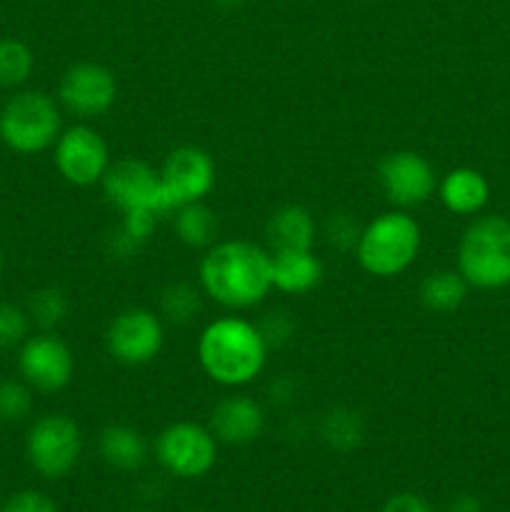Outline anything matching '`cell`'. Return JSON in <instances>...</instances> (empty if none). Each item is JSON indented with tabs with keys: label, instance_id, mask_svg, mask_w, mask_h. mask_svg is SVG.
Instances as JSON below:
<instances>
[{
	"label": "cell",
	"instance_id": "26",
	"mask_svg": "<svg viewBox=\"0 0 510 512\" xmlns=\"http://www.w3.org/2000/svg\"><path fill=\"white\" fill-rule=\"evenodd\" d=\"M33 410V388L20 380H0V420L20 423Z\"/></svg>",
	"mask_w": 510,
	"mask_h": 512
},
{
	"label": "cell",
	"instance_id": "32",
	"mask_svg": "<svg viewBox=\"0 0 510 512\" xmlns=\"http://www.w3.org/2000/svg\"><path fill=\"white\" fill-rule=\"evenodd\" d=\"M448 512H483V505H480V500L475 495H458L448 505Z\"/></svg>",
	"mask_w": 510,
	"mask_h": 512
},
{
	"label": "cell",
	"instance_id": "25",
	"mask_svg": "<svg viewBox=\"0 0 510 512\" xmlns=\"http://www.w3.org/2000/svg\"><path fill=\"white\" fill-rule=\"evenodd\" d=\"M160 318L173 325H188L200 310V290L190 283H170L158 300Z\"/></svg>",
	"mask_w": 510,
	"mask_h": 512
},
{
	"label": "cell",
	"instance_id": "21",
	"mask_svg": "<svg viewBox=\"0 0 510 512\" xmlns=\"http://www.w3.org/2000/svg\"><path fill=\"white\" fill-rule=\"evenodd\" d=\"M173 230L175 238L193 250H208L210 245L218 243V218L203 200L175 208Z\"/></svg>",
	"mask_w": 510,
	"mask_h": 512
},
{
	"label": "cell",
	"instance_id": "20",
	"mask_svg": "<svg viewBox=\"0 0 510 512\" xmlns=\"http://www.w3.org/2000/svg\"><path fill=\"white\" fill-rule=\"evenodd\" d=\"M468 288L470 285L465 283V278L458 270H433L420 283L418 298L428 313L448 315L455 313L465 303Z\"/></svg>",
	"mask_w": 510,
	"mask_h": 512
},
{
	"label": "cell",
	"instance_id": "16",
	"mask_svg": "<svg viewBox=\"0 0 510 512\" xmlns=\"http://www.w3.org/2000/svg\"><path fill=\"white\" fill-rule=\"evenodd\" d=\"M273 290L283 295H308L323 280V263L313 250H270Z\"/></svg>",
	"mask_w": 510,
	"mask_h": 512
},
{
	"label": "cell",
	"instance_id": "10",
	"mask_svg": "<svg viewBox=\"0 0 510 512\" xmlns=\"http://www.w3.org/2000/svg\"><path fill=\"white\" fill-rule=\"evenodd\" d=\"M375 175L385 200L393 208H418L438 193V173L433 163L415 150H393L383 155Z\"/></svg>",
	"mask_w": 510,
	"mask_h": 512
},
{
	"label": "cell",
	"instance_id": "9",
	"mask_svg": "<svg viewBox=\"0 0 510 512\" xmlns=\"http://www.w3.org/2000/svg\"><path fill=\"white\" fill-rule=\"evenodd\" d=\"M165 345V325L155 310L125 308L105 328V350L120 365L153 363Z\"/></svg>",
	"mask_w": 510,
	"mask_h": 512
},
{
	"label": "cell",
	"instance_id": "31",
	"mask_svg": "<svg viewBox=\"0 0 510 512\" xmlns=\"http://www.w3.org/2000/svg\"><path fill=\"white\" fill-rule=\"evenodd\" d=\"M383 512H435L433 505L418 493H398L385 500Z\"/></svg>",
	"mask_w": 510,
	"mask_h": 512
},
{
	"label": "cell",
	"instance_id": "19",
	"mask_svg": "<svg viewBox=\"0 0 510 512\" xmlns=\"http://www.w3.org/2000/svg\"><path fill=\"white\" fill-rule=\"evenodd\" d=\"M98 450L100 458L120 473H135L143 468L145 458H148V445H145L143 435L130 425L120 423L103 428L98 438Z\"/></svg>",
	"mask_w": 510,
	"mask_h": 512
},
{
	"label": "cell",
	"instance_id": "7",
	"mask_svg": "<svg viewBox=\"0 0 510 512\" xmlns=\"http://www.w3.org/2000/svg\"><path fill=\"white\" fill-rule=\"evenodd\" d=\"M155 458L163 465V470H168L175 478H203L218 460V440L210 433L208 425L178 420L160 430L155 438Z\"/></svg>",
	"mask_w": 510,
	"mask_h": 512
},
{
	"label": "cell",
	"instance_id": "12",
	"mask_svg": "<svg viewBox=\"0 0 510 512\" xmlns=\"http://www.w3.org/2000/svg\"><path fill=\"white\" fill-rule=\"evenodd\" d=\"M18 373L38 393H60L75 375V355L55 330H40L20 343Z\"/></svg>",
	"mask_w": 510,
	"mask_h": 512
},
{
	"label": "cell",
	"instance_id": "18",
	"mask_svg": "<svg viewBox=\"0 0 510 512\" xmlns=\"http://www.w3.org/2000/svg\"><path fill=\"white\" fill-rule=\"evenodd\" d=\"M438 198L453 215H478L488 205L490 185L475 168H453L438 180Z\"/></svg>",
	"mask_w": 510,
	"mask_h": 512
},
{
	"label": "cell",
	"instance_id": "11",
	"mask_svg": "<svg viewBox=\"0 0 510 512\" xmlns=\"http://www.w3.org/2000/svg\"><path fill=\"white\" fill-rule=\"evenodd\" d=\"M53 163L65 183L75 188H93L100 185L105 170L110 168L108 143L88 123H75L55 140Z\"/></svg>",
	"mask_w": 510,
	"mask_h": 512
},
{
	"label": "cell",
	"instance_id": "34",
	"mask_svg": "<svg viewBox=\"0 0 510 512\" xmlns=\"http://www.w3.org/2000/svg\"><path fill=\"white\" fill-rule=\"evenodd\" d=\"M0 273H3V253H0Z\"/></svg>",
	"mask_w": 510,
	"mask_h": 512
},
{
	"label": "cell",
	"instance_id": "14",
	"mask_svg": "<svg viewBox=\"0 0 510 512\" xmlns=\"http://www.w3.org/2000/svg\"><path fill=\"white\" fill-rule=\"evenodd\" d=\"M160 183L170 205V215L180 205L200 203L215 188L213 155L198 145H180L170 150L160 168Z\"/></svg>",
	"mask_w": 510,
	"mask_h": 512
},
{
	"label": "cell",
	"instance_id": "30",
	"mask_svg": "<svg viewBox=\"0 0 510 512\" xmlns=\"http://www.w3.org/2000/svg\"><path fill=\"white\" fill-rule=\"evenodd\" d=\"M258 328L270 348H273V345H283L285 340L290 338V333H293V325H290L288 315L285 313H268V318H265L263 323H258Z\"/></svg>",
	"mask_w": 510,
	"mask_h": 512
},
{
	"label": "cell",
	"instance_id": "4",
	"mask_svg": "<svg viewBox=\"0 0 510 512\" xmlns=\"http://www.w3.org/2000/svg\"><path fill=\"white\" fill-rule=\"evenodd\" d=\"M458 273L470 288L500 290L510 285V220L483 215L465 228L458 245Z\"/></svg>",
	"mask_w": 510,
	"mask_h": 512
},
{
	"label": "cell",
	"instance_id": "15",
	"mask_svg": "<svg viewBox=\"0 0 510 512\" xmlns=\"http://www.w3.org/2000/svg\"><path fill=\"white\" fill-rule=\"evenodd\" d=\"M208 428L218 443L250 445L263 435L265 410L253 395L230 393L210 410Z\"/></svg>",
	"mask_w": 510,
	"mask_h": 512
},
{
	"label": "cell",
	"instance_id": "1",
	"mask_svg": "<svg viewBox=\"0 0 510 512\" xmlns=\"http://www.w3.org/2000/svg\"><path fill=\"white\" fill-rule=\"evenodd\" d=\"M198 283L220 308L253 310L273 290V255L250 240H218L200 258Z\"/></svg>",
	"mask_w": 510,
	"mask_h": 512
},
{
	"label": "cell",
	"instance_id": "29",
	"mask_svg": "<svg viewBox=\"0 0 510 512\" xmlns=\"http://www.w3.org/2000/svg\"><path fill=\"white\" fill-rule=\"evenodd\" d=\"M0 512H58V508H55V503L45 493L23 490V493H15Z\"/></svg>",
	"mask_w": 510,
	"mask_h": 512
},
{
	"label": "cell",
	"instance_id": "2",
	"mask_svg": "<svg viewBox=\"0 0 510 512\" xmlns=\"http://www.w3.org/2000/svg\"><path fill=\"white\" fill-rule=\"evenodd\" d=\"M195 353L208 380L220 388L240 390L260 378L270 345L258 323L240 315H220L200 330Z\"/></svg>",
	"mask_w": 510,
	"mask_h": 512
},
{
	"label": "cell",
	"instance_id": "13",
	"mask_svg": "<svg viewBox=\"0 0 510 512\" xmlns=\"http://www.w3.org/2000/svg\"><path fill=\"white\" fill-rule=\"evenodd\" d=\"M118 100V78L113 70L95 60H80L63 73L58 83V103L80 120L108 113Z\"/></svg>",
	"mask_w": 510,
	"mask_h": 512
},
{
	"label": "cell",
	"instance_id": "33",
	"mask_svg": "<svg viewBox=\"0 0 510 512\" xmlns=\"http://www.w3.org/2000/svg\"><path fill=\"white\" fill-rule=\"evenodd\" d=\"M215 5H220V8H238V5H243L245 0H213Z\"/></svg>",
	"mask_w": 510,
	"mask_h": 512
},
{
	"label": "cell",
	"instance_id": "8",
	"mask_svg": "<svg viewBox=\"0 0 510 512\" xmlns=\"http://www.w3.org/2000/svg\"><path fill=\"white\" fill-rule=\"evenodd\" d=\"M103 195L120 215L130 210H153L160 218L170 215V205L165 200L160 170L140 158H120L105 170Z\"/></svg>",
	"mask_w": 510,
	"mask_h": 512
},
{
	"label": "cell",
	"instance_id": "27",
	"mask_svg": "<svg viewBox=\"0 0 510 512\" xmlns=\"http://www.w3.org/2000/svg\"><path fill=\"white\" fill-rule=\"evenodd\" d=\"M360 230L363 228L358 225V220H355L350 213H343V210H338V213H330L328 220H325V225H323V235H325V240H328V245L330 248L340 250V253H355Z\"/></svg>",
	"mask_w": 510,
	"mask_h": 512
},
{
	"label": "cell",
	"instance_id": "28",
	"mask_svg": "<svg viewBox=\"0 0 510 512\" xmlns=\"http://www.w3.org/2000/svg\"><path fill=\"white\" fill-rule=\"evenodd\" d=\"M28 330V310L15 303H3L0 300V350L20 348V343L28 338Z\"/></svg>",
	"mask_w": 510,
	"mask_h": 512
},
{
	"label": "cell",
	"instance_id": "22",
	"mask_svg": "<svg viewBox=\"0 0 510 512\" xmlns=\"http://www.w3.org/2000/svg\"><path fill=\"white\" fill-rule=\"evenodd\" d=\"M363 435V418H360L358 410L345 408V405H335L320 420V438L335 453H353L363 443Z\"/></svg>",
	"mask_w": 510,
	"mask_h": 512
},
{
	"label": "cell",
	"instance_id": "6",
	"mask_svg": "<svg viewBox=\"0 0 510 512\" xmlns=\"http://www.w3.org/2000/svg\"><path fill=\"white\" fill-rule=\"evenodd\" d=\"M83 453L80 425L65 413L40 415L25 435V455L40 478L60 480L78 465Z\"/></svg>",
	"mask_w": 510,
	"mask_h": 512
},
{
	"label": "cell",
	"instance_id": "3",
	"mask_svg": "<svg viewBox=\"0 0 510 512\" xmlns=\"http://www.w3.org/2000/svg\"><path fill=\"white\" fill-rule=\"evenodd\" d=\"M423 245L420 223L408 210H385L360 230L355 258L360 268L380 280L398 278L418 260Z\"/></svg>",
	"mask_w": 510,
	"mask_h": 512
},
{
	"label": "cell",
	"instance_id": "5",
	"mask_svg": "<svg viewBox=\"0 0 510 512\" xmlns=\"http://www.w3.org/2000/svg\"><path fill=\"white\" fill-rule=\"evenodd\" d=\"M63 133L60 103L43 90H18L0 108V140L18 155L53 148Z\"/></svg>",
	"mask_w": 510,
	"mask_h": 512
},
{
	"label": "cell",
	"instance_id": "24",
	"mask_svg": "<svg viewBox=\"0 0 510 512\" xmlns=\"http://www.w3.org/2000/svg\"><path fill=\"white\" fill-rule=\"evenodd\" d=\"M25 310H28L30 323L38 325L40 330H55L65 318H68L70 303L63 288L48 285V288H40L30 295L28 308Z\"/></svg>",
	"mask_w": 510,
	"mask_h": 512
},
{
	"label": "cell",
	"instance_id": "35",
	"mask_svg": "<svg viewBox=\"0 0 510 512\" xmlns=\"http://www.w3.org/2000/svg\"><path fill=\"white\" fill-rule=\"evenodd\" d=\"M140 512H143V510H140Z\"/></svg>",
	"mask_w": 510,
	"mask_h": 512
},
{
	"label": "cell",
	"instance_id": "23",
	"mask_svg": "<svg viewBox=\"0 0 510 512\" xmlns=\"http://www.w3.org/2000/svg\"><path fill=\"white\" fill-rule=\"evenodd\" d=\"M35 68V55L23 40L0 38V88H20Z\"/></svg>",
	"mask_w": 510,
	"mask_h": 512
},
{
	"label": "cell",
	"instance_id": "17",
	"mask_svg": "<svg viewBox=\"0 0 510 512\" xmlns=\"http://www.w3.org/2000/svg\"><path fill=\"white\" fill-rule=\"evenodd\" d=\"M270 250H313L318 225L305 205L288 203L273 210L265 223Z\"/></svg>",
	"mask_w": 510,
	"mask_h": 512
}]
</instances>
